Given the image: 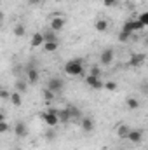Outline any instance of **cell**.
I'll return each instance as SVG.
<instances>
[{"mask_svg": "<svg viewBox=\"0 0 148 150\" xmlns=\"http://www.w3.org/2000/svg\"><path fill=\"white\" fill-rule=\"evenodd\" d=\"M143 136H145V131L141 127H132L131 133H129V136H127V142H131L132 145H141Z\"/></svg>", "mask_w": 148, "mask_h": 150, "instance_id": "obj_6", "label": "cell"}, {"mask_svg": "<svg viewBox=\"0 0 148 150\" xmlns=\"http://www.w3.org/2000/svg\"><path fill=\"white\" fill-rule=\"evenodd\" d=\"M103 4H105L106 7H113V5L117 4V0H103Z\"/></svg>", "mask_w": 148, "mask_h": 150, "instance_id": "obj_31", "label": "cell"}, {"mask_svg": "<svg viewBox=\"0 0 148 150\" xmlns=\"http://www.w3.org/2000/svg\"><path fill=\"white\" fill-rule=\"evenodd\" d=\"M125 107H127L129 110H140L141 103H140V100H138V98L129 96V98H125Z\"/></svg>", "mask_w": 148, "mask_h": 150, "instance_id": "obj_18", "label": "cell"}, {"mask_svg": "<svg viewBox=\"0 0 148 150\" xmlns=\"http://www.w3.org/2000/svg\"><path fill=\"white\" fill-rule=\"evenodd\" d=\"M140 19L143 21V25H145V26H148V11H147V12H143V14L140 16Z\"/></svg>", "mask_w": 148, "mask_h": 150, "instance_id": "obj_29", "label": "cell"}, {"mask_svg": "<svg viewBox=\"0 0 148 150\" xmlns=\"http://www.w3.org/2000/svg\"><path fill=\"white\" fill-rule=\"evenodd\" d=\"M131 129H132V127H129L127 124H120V126L117 127V136H118L120 140H127V136H129Z\"/></svg>", "mask_w": 148, "mask_h": 150, "instance_id": "obj_16", "label": "cell"}, {"mask_svg": "<svg viewBox=\"0 0 148 150\" xmlns=\"http://www.w3.org/2000/svg\"><path fill=\"white\" fill-rule=\"evenodd\" d=\"M7 131H9V124L4 119V120H0V133H7Z\"/></svg>", "mask_w": 148, "mask_h": 150, "instance_id": "obj_26", "label": "cell"}, {"mask_svg": "<svg viewBox=\"0 0 148 150\" xmlns=\"http://www.w3.org/2000/svg\"><path fill=\"white\" fill-rule=\"evenodd\" d=\"M94 30H96L98 33H105V32L108 30V21H106L105 18H96V21H94Z\"/></svg>", "mask_w": 148, "mask_h": 150, "instance_id": "obj_14", "label": "cell"}, {"mask_svg": "<svg viewBox=\"0 0 148 150\" xmlns=\"http://www.w3.org/2000/svg\"><path fill=\"white\" fill-rule=\"evenodd\" d=\"M58 117H59V120H61V122H66V120H70V119H72V115H70L68 107H65V108L58 110Z\"/></svg>", "mask_w": 148, "mask_h": 150, "instance_id": "obj_21", "label": "cell"}, {"mask_svg": "<svg viewBox=\"0 0 148 150\" xmlns=\"http://www.w3.org/2000/svg\"><path fill=\"white\" fill-rule=\"evenodd\" d=\"M80 129H82L84 133L91 134V133L94 131V120H92V117H89V115L80 117Z\"/></svg>", "mask_w": 148, "mask_h": 150, "instance_id": "obj_10", "label": "cell"}, {"mask_svg": "<svg viewBox=\"0 0 148 150\" xmlns=\"http://www.w3.org/2000/svg\"><path fill=\"white\" fill-rule=\"evenodd\" d=\"M63 28H65V18L56 16V18H52V19H51V30H52V32L59 33Z\"/></svg>", "mask_w": 148, "mask_h": 150, "instance_id": "obj_12", "label": "cell"}, {"mask_svg": "<svg viewBox=\"0 0 148 150\" xmlns=\"http://www.w3.org/2000/svg\"><path fill=\"white\" fill-rule=\"evenodd\" d=\"M132 35V32H129V30H125L124 26H122V30H120V35H118V40L120 42H125V40H129Z\"/></svg>", "mask_w": 148, "mask_h": 150, "instance_id": "obj_22", "label": "cell"}, {"mask_svg": "<svg viewBox=\"0 0 148 150\" xmlns=\"http://www.w3.org/2000/svg\"><path fill=\"white\" fill-rule=\"evenodd\" d=\"M12 33H14L16 37H23V35L26 33V26H25L23 23H18V25L12 26Z\"/></svg>", "mask_w": 148, "mask_h": 150, "instance_id": "obj_20", "label": "cell"}, {"mask_svg": "<svg viewBox=\"0 0 148 150\" xmlns=\"http://www.w3.org/2000/svg\"><path fill=\"white\" fill-rule=\"evenodd\" d=\"M28 86H30V84H28L26 79H18V80L14 82V91H19V93L23 94V93L28 91Z\"/></svg>", "mask_w": 148, "mask_h": 150, "instance_id": "obj_15", "label": "cell"}, {"mask_svg": "<svg viewBox=\"0 0 148 150\" xmlns=\"http://www.w3.org/2000/svg\"><path fill=\"white\" fill-rule=\"evenodd\" d=\"M113 59H115V51H113V47H106V49L101 51V54H99V63H101L103 67H110L111 63H113Z\"/></svg>", "mask_w": 148, "mask_h": 150, "instance_id": "obj_5", "label": "cell"}, {"mask_svg": "<svg viewBox=\"0 0 148 150\" xmlns=\"http://www.w3.org/2000/svg\"><path fill=\"white\" fill-rule=\"evenodd\" d=\"M65 74L66 75H72V77H78V75L84 74V63L80 58H75V59H68L63 67Z\"/></svg>", "mask_w": 148, "mask_h": 150, "instance_id": "obj_1", "label": "cell"}, {"mask_svg": "<svg viewBox=\"0 0 148 150\" xmlns=\"http://www.w3.org/2000/svg\"><path fill=\"white\" fill-rule=\"evenodd\" d=\"M45 42V37H44V32H35L32 38H30V45L32 47H42Z\"/></svg>", "mask_w": 148, "mask_h": 150, "instance_id": "obj_13", "label": "cell"}, {"mask_svg": "<svg viewBox=\"0 0 148 150\" xmlns=\"http://www.w3.org/2000/svg\"><path fill=\"white\" fill-rule=\"evenodd\" d=\"M28 124L25 122V120H18V122H14V134L18 136V138H26L28 136Z\"/></svg>", "mask_w": 148, "mask_h": 150, "instance_id": "obj_9", "label": "cell"}, {"mask_svg": "<svg viewBox=\"0 0 148 150\" xmlns=\"http://www.w3.org/2000/svg\"><path fill=\"white\" fill-rule=\"evenodd\" d=\"M25 75H26V80H28L30 86H33V84L38 82V75L40 74H38V68H37V65H35V61H30V63L26 65Z\"/></svg>", "mask_w": 148, "mask_h": 150, "instance_id": "obj_3", "label": "cell"}, {"mask_svg": "<svg viewBox=\"0 0 148 150\" xmlns=\"http://www.w3.org/2000/svg\"><path fill=\"white\" fill-rule=\"evenodd\" d=\"M56 138V133L52 131V133H47V140H54Z\"/></svg>", "mask_w": 148, "mask_h": 150, "instance_id": "obj_32", "label": "cell"}, {"mask_svg": "<svg viewBox=\"0 0 148 150\" xmlns=\"http://www.w3.org/2000/svg\"><path fill=\"white\" fill-rule=\"evenodd\" d=\"M9 100H11V103H12L14 107H21V105H23V96H21V93H19V91H14V89H12V93H11V98H9Z\"/></svg>", "mask_w": 148, "mask_h": 150, "instance_id": "obj_19", "label": "cell"}, {"mask_svg": "<svg viewBox=\"0 0 148 150\" xmlns=\"http://www.w3.org/2000/svg\"><path fill=\"white\" fill-rule=\"evenodd\" d=\"M40 117H42V120L49 126V127H56L61 120H59V117H58V108H49V110H44V112H40Z\"/></svg>", "mask_w": 148, "mask_h": 150, "instance_id": "obj_2", "label": "cell"}, {"mask_svg": "<svg viewBox=\"0 0 148 150\" xmlns=\"http://www.w3.org/2000/svg\"><path fill=\"white\" fill-rule=\"evenodd\" d=\"M40 2H42V0H28V4H32V5H37Z\"/></svg>", "mask_w": 148, "mask_h": 150, "instance_id": "obj_33", "label": "cell"}, {"mask_svg": "<svg viewBox=\"0 0 148 150\" xmlns=\"http://www.w3.org/2000/svg\"><path fill=\"white\" fill-rule=\"evenodd\" d=\"M124 28L134 33V32H140V30H143V28H145V25H143V21L138 18V19H129V21H125V23H124Z\"/></svg>", "mask_w": 148, "mask_h": 150, "instance_id": "obj_11", "label": "cell"}, {"mask_svg": "<svg viewBox=\"0 0 148 150\" xmlns=\"http://www.w3.org/2000/svg\"><path fill=\"white\" fill-rule=\"evenodd\" d=\"M145 61H147V54H145V52H132L131 58H129V61H127V65H129L131 68H138V67H141Z\"/></svg>", "mask_w": 148, "mask_h": 150, "instance_id": "obj_8", "label": "cell"}, {"mask_svg": "<svg viewBox=\"0 0 148 150\" xmlns=\"http://www.w3.org/2000/svg\"><path fill=\"white\" fill-rule=\"evenodd\" d=\"M42 94H44L45 101H51V100H52V98L56 96V94H54V93H52L51 89H47V87H45V89H42Z\"/></svg>", "mask_w": 148, "mask_h": 150, "instance_id": "obj_24", "label": "cell"}, {"mask_svg": "<svg viewBox=\"0 0 148 150\" xmlns=\"http://www.w3.org/2000/svg\"><path fill=\"white\" fill-rule=\"evenodd\" d=\"M84 82L91 87V89H96V91H99V89H105V82L101 80V77H94V75H85V79H84Z\"/></svg>", "mask_w": 148, "mask_h": 150, "instance_id": "obj_7", "label": "cell"}, {"mask_svg": "<svg viewBox=\"0 0 148 150\" xmlns=\"http://www.w3.org/2000/svg\"><path fill=\"white\" fill-rule=\"evenodd\" d=\"M12 150H21V149H12Z\"/></svg>", "mask_w": 148, "mask_h": 150, "instance_id": "obj_34", "label": "cell"}, {"mask_svg": "<svg viewBox=\"0 0 148 150\" xmlns=\"http://www.w3.org/2000/svg\"><path fill=\"white\" fill-rule=\"evenodd\" d=\"M105 89H108V91H117V82H105Z\"/></svg>", "mask_w": 148, "mask_h": 150, "instance_id": "obj_28", "label": "cell"}, {"mask_svg": "<svg viewBox=\"0 0 148 150\" xmlns=\"http://www.w3.org/2000/svg\"><path fill=\"white\" fill-rule=\"evenodd\" d=\"M0 96H2V100L11 98V94H9V91H7V89H2V91H0Z\"/></svg>", "mask_w": 148, "mask_h": 150, "instance_id": "obj_30", "label": "cell"}, {"mask_svg": "<svg viewBox=\"0 0 148 150\" xmlns=\"http://www.w3.org/2000/svg\"><path fill=\"white\" fill-rule=\"evenodd\" d=\"M91 75H94V77H101V70H99V67L98 65H94L92 68H91V72H89Z\"/></svg>", "mask_w": 148, "mask_h": 150, "instance_id": "obj_27", "label": "cell"}, {"mask_svg": "<svg viewBox=\"0 0 148 150\" xmlns=\"http://www.w3.org/2000/svg\"><path fill=\"white\" fill-rule=\"evenodd\" d=\"M68 110H70V115H72V119H78V117H82L80 110H78L77 107H73V105H68Z\"/></svg>", "mask_w": 148, "mask_h": 150, "instance_id": "obj_23", "label": "cell"}, {"mask_svg": "<svg viewBox=\"0 0 148 150\" xmlns=\"http://www.w3.org/2000/svg\"><path fill=\"white\" fill-rule=\"evenodd\" d=\"M44 37H45V42H49V40H58L56 32H52V30H49V32H44Z\"/></svg>", "mask_w": 148, "mask_h": 150, "instance_id": "obj_25", "label": "cell"}, {"mask_svg": "<svg viewBox=\"0 0 148 150\" xmlns=\"http://www.w3.org/2000/svg\"><path fill=\"white\" fill-rule=\"evenodd\" d=\"M47 89H51L54 94H58V93H61V91L65 89V80H63L61 77L54 75V77H51V79L47 80Z\"/></svg>", "mask_w": 148, "mask_h": 150, "instance_id": "obj_4", "label": "cell"}, {"mask_svg": "<svg viewBox=\"0 0 148 150\" xmlns=\"http://www.w3.org/2000/svg\"><path fill=\"white\" fill-rule=\"evenodd\" d=\"M58 47H59V40H49V42H44V45H42V49L45 52H56Z\"/></svg>", "mask_w": 148, "mask_h": 150, "instance_id": "obj_17", "label": "cell"}]
</instances>
